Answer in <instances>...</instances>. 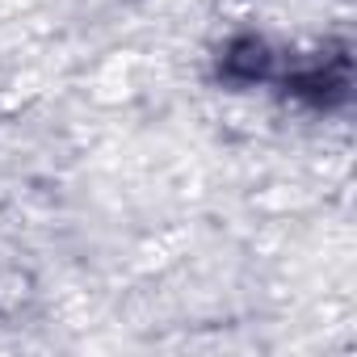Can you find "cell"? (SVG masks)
Listing matches in <instances>:
<instances>
[{
  "mask_svg": "<svg viewBox=\"0 0 357 357\" xmlns=\"http://www.w3.org/2000/svg\"><path fill=\"white\" fill-rule=\"evenodd\" d=\"M227 72L236 76H261L265 72V47L261 43H236L227 55Z\"/></svg>",
  "mask_w": 357,
  "mask_h": 357,
  "instance_id": "1",
  "label": "cell"
}]
</instances>
